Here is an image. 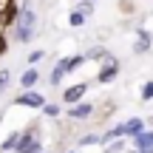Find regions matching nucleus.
Returning <instances> with one entry per match:
<instances>
[{"label": "nucleus", "instance_id": "f257e3e1", "mask_svg": "<svg viewBox=\"0 0 153 153\" xmlns=\"http://www.w3.org/2000/svg\"><path fill=\"white\" fill-rule=\"evenodd\" d=\"M34 28H37V14L31 11V6H23L20 17H17V26H14V37L20 43H28L34 37Z\"/></svg>", "mask_w": 153, "mask_h": 153}, {"label": "nucleus", "instance_id": "f03ea898", "mask_svg": "<svg viewBox=\"0 0 153 153\" xmlns=\"http://www.w3.org/2000/svg\"><path fill=\"white\" fill-rule=\"evenodd\" d=\"M79 62H82L79 54H76V57H65V60H60V62H57V68H54V74H51V85H57V82H60L65 74H71L74 68L79 65Z\"/></svg>", "mask_w": 153, "mask_h": 153}, {"label": "nucleus", "instance_id": "7ed1b4c3", "mask_svg": "<svg viewBox=\"0 0 153 153\" xmlns=\"http://www.w3.org/2000/svg\"><path fill=\"white\" fill-rule=\"evenodd\" d=\"M17 153H40V139H37V133L34 131H26V133H20V142H17Z\"/></svg>", "mask_w": 153, "mask_h": 153}, {"label": "nucleus", "instance_id": "20e7f679", "mask_svg": "<svg viewBox=\"0 0 153 153\" xmlns=\"http://www.w3.org/2000/svg\"><path fill=\"white\" fill-rule=\"evenodd\" d=\"M136 145H133V153H153V131H142L136 133Z\"/></svg>", "mask_w": 153, "mask_h": 153}, {"label": "nucleus", "instance_id": "39448f33", "mask_svg": "<svg viewBox=\"0 0 153 153\" xmlns=\"http://www.w3.org/2000/svg\"><path fill=\"white\" fill-rule=\"evenodd\" d=\"M116 74H119V60H116V57H108V60H105V68L99 71V82H111Z\"/></svg>", "mask_w": 153, "mask_h": 153}, {"label": "nucleus", "instance_id": "423d86ee", "mask_svg": "<svg viewBox=\"0 0 153 153\" xmlns=\"http://www.w3.org/2000/svg\"><path fill=\"white\" fill-rule=\"evenodd\" d=\"M17 105H28V108H43V105H45V99L40 97V94H34V91H26V94H20V97H17Z\"/></svg>", "mask_w": 153, "mask_h": 153}, {"label": "nucleus", "instance_id": "0eeeda50", "mask_svg": "<svg viewBox=\"0 0 153 153\" xmlns=\"http://www.w3.org/2000/svg\"><path fill=\"white\" fill-rule=\"evenodd\" d=\"M85 91H88V85H85V82H79V85H71L65 94H62V99H65L68 105H74L76 99H82V97H85Z\"/></svg>", "mask_w": 153, "mask_h": 153}, {"label": "nucleus", "instance_id": "6e6552de", "mask_svg": "<svg viewBox=\"0 0 153 153\" xmlns=\"http://www.w3.org/2000/svg\"><path fill=\"white\" fill-rule=\"evenodd\" d=\"M142 131H145V122L139 119V116L136 119H128L125 125H122V136H136V133H142Z\"/></svg>", "mask_w": 153, "mask_h": 153}, {"label": "nucleus", "instance_id": "1a4fd4ad", "mask_svg": "<svg viewBox=\"0 0 153 153\" xmlns=\"http://www.w3.org/2000/svg\"><path fill=\"white\" fill-rule=\"evenodd\" d=\"M94 114V105H76V108H71V111H68V116H74V119H88V116H91Z\"/></svg>", "mask_w": 153, "mask_h": 153}, {"label": "nucleus", "instance_id": "9d476101", "mask_svg": "<svg viewBox=\"0 0 153 153\" xmlns=\"http://www.w3.org/2000/svg\"><path fill=\"white\" fill-rule=\"evenodd\" d=\"M148 48H150V34L139 31V43H133V51H136V54H145Z\"/></svg>", "mask_w": 153, "mask_h": 153}, {"label": "nucleus", "instance_id": "9b49d317", "mask_svg": "<svg viewBox=\"0 0 153 153\" xmlns=\"http://www.w3.org/2000/svg\"><path fill=\"white\" fill-rule=\"evenodd\" d=\"M37 76H40V74H37V68H28V71L20 76V85H23V88H31L34 82H37Z\"/></svg>", "mask_w": 153, "mask_h": 153}, {"label": "nucleus", "instance_id": "f8f14e48", "mask_svg": "<svg viewBox=\"0 0 153 153\" xmlns=\"http://www.w3.org/2000/svg\"><path fill=\"white\" fill-rule=\"evenodd\" d=\"M0 23H11V0H0Z\"/></svg>", "mask_w": 153, "mask_h": 153}, {"label": "nucleus", "instance_id": "ddd939ff", "mask_svg": "<svg viewBox=\"0 0 153 153\" xmlns=\"http://www.w3.org/2000/svg\"><path fill=\"white\" fill-rule=\"evenodd\" d=\"M17 142H20V133H11V136L3 142V150H14V148H17Z\"/></svg>", "mask_w": 153, "mask_h": 153}, {"label": "nucleus", "instance_id": "4468645a", "mask_svg": "<svg viewBox=\"0 0 153 153\" xmlns=\"http://www.w3.org/2000/svg\"><path fill=\"white\" fill-rule=\"evenodd\" d=\"M85 20H88V17H85V14H82V11H79V9H76V11H74V14H71V17H68V23H71V26H82V23H85Z\"/></svg>", "mask_w": 153, "mask_h": 153}, {"label": "nucleus", "instance_id": "2eb2a0df", "mask_svg": "<svg viewBox=\"0 0 153 153\" xmlns=\"http://www.w3.org/2000/svg\"><path fill=\"white\" fill-rule=\"evenodd\" d=\"M142 99H153V82H145V88H142Z\"/></svg>", "mask_w": 153, "mask_h": 153}, {"label": "nucleus", "instance_id": "dca6fc26", "mask_svg": "<svg viewBox=\"0 0 153 153\" xmlns=\"http://www.w3.org/2000/svg\"><path fill=\"white\" fill-rule=\"evenodd\" d=\"M43 111H45L48 116H57V114H60V108H57V105H43Z\"/></svg>", "mask_w": 153, "mask_h": 153}, {"label": "nucleus", "instance_id": "f3484780", "mask_svg": "<svg viewBox=\"0 0 153 153\" xmlns=\"http://www.w3.org/2000/svg\"><path fill=\"white\" fill-rule=\"evenodd\" d=\"M6 82H9V71H3V74H0V94H3V88H6Z\"/></svg>", "mask_w": 153, "mask_h": 153}, {"label": "nucleus", "instance_id": "a211bd4d", "mask_svg": "<svg viewBox=\"0 0 153 153\" xmlns=\"http://www.w3.org/2000/svg\"><path fill=\"white\" fill-rule=\"evenodd\" d=\"M79 142H82V145H94V142H99V136H82Z\"/></svg>", "mask_w": 153, "mask_h": 153}, {"label": "nucleus", "instance_id": "6ab92c4d", "mask_svg": "<svg viewBox=\"0 0 153 153\" xmlns=\"http://www.w3.org/2000/svg\"><path fill=\"white\" fill-rule=\"evenodd\" d=\"M37 60H43V51H34V54L28 57V62H37Z\"/></svg>", "mask_w": 153, "mask_h": 153}, {"label": "nucleus", "instance_id": "aec40b11", "mask_svg": "<svg viewBox=\"0 0 153 153\" xmlns=\"http://www.w3.org/2000/svg\"><path fill=\"white\" fill-rule=\"evenodd\" d=\"M3 51H6V40L0 37V57H3Z\"/></svg>", "mask_w": 153, "mask_h": 153}, {"label": "nucleus", "instance_id": "412c9836", "mask_svg": "<svg viewBox=\"0 0 153 153\" xmlns=\"http://www.w3.org/2000/svg\"><path fill=\"white\" fill-rule=\"evenodd\" d=\"M82 3H94V0H82Z\"/></svg>", "mask_w": 153, "mask_h": 153}]
</instances>
